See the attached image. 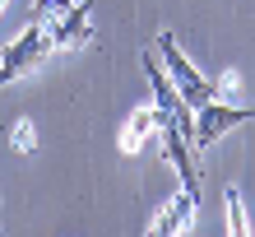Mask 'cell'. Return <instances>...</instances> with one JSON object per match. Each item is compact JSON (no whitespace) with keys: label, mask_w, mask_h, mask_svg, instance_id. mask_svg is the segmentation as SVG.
<instances>
[{"label":"cell","mask_w":255,"mask_h":237,"mask_svg":"<svg viewBox=\"0 0 255 237\" xmlns=\"http://www.w3.org/2000/svg\"><path fill=\"white\" fill-rule=\"evenodd\" d=\"M153 47L162 51V61H167V75H172V84H176V93H181L190 107H204V102H214V98H218V84H209L200 70L186 61L172 33H158V42H153Z\"/></svg>","instance_id":"1"},{"label":"cell","mask_w":255,"mask_h":237,"mask_svg":"<svg viewBox=\"0 0 255 237\" xmlns=\"http://www.w3.org/2000/svg\"><path fill=\"white\" fill-rule=\"evenodd\" d=\"M51 51V37H47V23H33L28 33H19L5 47V61H0V88H9L19 75H28V70H37L42 61H47Z\"/></svg>","instance_id":"2"},{"label":"cell","mask_w":255,"mask_h":237,"mask_svg":"<svg viewBox=\"0 0 255 237\" xmlns=\"http://www.w3.org/2000/svg\"><path fill=\"white\" fill-rule=\"evenodd\" d=\"M242 121H255V107H228V102H204V107H195V144L209 149V144H218L228 130H237Z\"/></svg>","instance_id":"3"},{"label":"cell","mask_w":255,"mask_h":237,"mask_svg":"<svg viewBox=\"0 0 255 237\" xmlns=\"http://www.w3.org/2000/svg\"><path fill=\"white\" fill-rule=\"evenodd\" d=\"M47 37H51V51H79L93 42V14L88 5H70L61 14H47Z\"/></svg>","instance_id":"4"},{"label":"cell","mask_w":255,"mask_h":237,"mask_svg":"<svg viewBox=\"0 0 255 237\" xmlns=\"http://www.w3.org/2000/svg\"><path fill=\"white\" fill-rule=\"evenodd\" d=\"M195 210H200V196L181 186V196H176V200L167 205V210H162V214L153 219V233H162V237H172V233H186V228H190V219H195Z\"/></svg>","instance_id":"5"},{"label":"cell","mask_w":255,"mask_h":237,"mask_svg":"<svg viewBox=\"0 0 255 237\" xmlns=\"http://www.w3.org/2000/svg\"><path fill=\"white\" fill-rule=\"evenodd\" d=\"M148 130H158V107H139V112L130 116V126H126V135H121V149L134 154L148 140Z\"/></svg>","instance_id":"6"},{"label":"cell","mask_w":255,"mask_h":237,"mask_svg":"<svg viewBox=\"0 0 255 237\" xmlns=\"http://www.w3.org/2000/svg\"><path fill=\"white\" fill-rule=\"evenodd\" d=\"M223 200H228V228H232L237 237H246V233H251V219H246V210H242V191L228 186V191H223Z\"/></svg>","instance_id":"7"},{"label":"cell","mask_w":255,"mask_h":237,"mask_svg":"<svg viewBox=\"0 0 255 237\" xmlns=\"http://www.w3.org/2000/svg\"><path fill=\"white\" fill-rule=\"evenodd\" d=\"M9 144H14L19 154H33V149H37V130H33V121H14V126H9Z\"/></svg>","instance_id":"8"},{"label":"cell","mask_w":255,"mask_h":237,"mask_svg":"<svg viewBox=\"0 0 255 237\" xmlns=\"http://www.w3.org/2000/svg\"><path fill=\"white\" fill-rule=\"evenodd\" d=\"M0 9H5V0H0Z\"/></svg>","instance_id":"9"}]
</instances>
